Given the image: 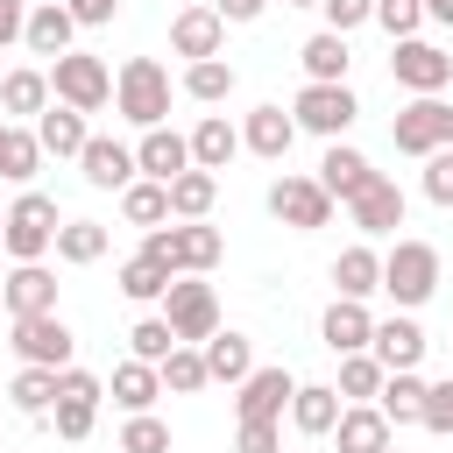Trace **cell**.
Returning <instances> with one entry per match:
<instances>
[{
    "instance_id": "obj_41",
    "label": "cell",
    "mask_w": 453,
    "mask_h": 453,
    "mask_svg": "<svg viewBox=\"0 0 453 453\" xmlns=\"http://www.w3.org/2000/svg\"><path fill=\"white\" fill-rule=\"evenodd\" d=\"M120 290H127L134 304H149V297L170 290V269H163L156 255H134V262H120Z\"/></svg>"
},
{
    "instance_id": "obj_38",
    "label": "cell",
    "mask_w": 453,
    "mask_h": 453,
    "mask_svg": "<svg viewBox=\"0 0 453 453\" xmlns=\"http://www.w3.org/2000/svg\"><path fill=\"white\" fill-rule=\"evenodd\" d=\"M14 411H28V418H42L50 403H57V368H35V361H21V375H14Z\"/></svg>"
},
{
    "instance_id": "obj_48",
    "label": "cell",
    "mask_w": 453,
    "mask_h": 453,
    "mask_svg": "<svg viewBox=\"0 0 453 453\" xmlns=\"http://www.w3.org/2000/svg\"><path fill=\"white\" fill-rule=\"evenodd\" d=\"M319 7H326L333 35H347V28H361V21H375V0H319Z\"/></svg>"
},
{
    "instance_id": "obj_34",
    "label": "cell",
    "mask_w": 453,
    "mask_h": 453,
    "mask_svg": "<svg viewBox=\"0 0 453 453\" xmlns=\"http://www.w3.org/2000/svg\"><path fill=\"white\" fill-rule=\"evenodd\" d=\"M156 375H163V389H177V396H191V389H205V382H212V375H205V354H198V347H184V340L156 361Z\"/></svg>"
},
{
    "instance_id": "obj_57",
    "label": "cell",
    "mask_w": 453,
    "mask_h": 453,
    "mask_svg": "<svg viewBox=\"0 0 453 453\" xmlns=\"http://www.w3.org/2000/svg\"><path fill=\"white\" fill-rule=\"evenodd\" d=\"M382 453H403V446H382Z\"/></svg>"
},
{
    "instance_id": "obj_13",
    "label": "cell",
    "mask_w": 453,
    "mask_h": 453,
    "mask_svg": "<svg viewBox=\"0 0 453 453\" xmlns=\"http://www.w3.org/2000/svg\"><path fill=\"white\" fill-rule=\"evenodd\" d=\"M234 389H241V396H234V411H241V418H283L297 382H290V368L276 361V368H248Z\"/></svg>"
},
{
    "instance_id": "obj_50",
    "label": "cell",
    "mask_w": 453,
    "mask_h": 453,
    "mask_svg": "<svg viewBox=\"0 0 453 453\" xmlns=\"http://www.w3.org/2000/svg\"><path fill=\"white\" fill-rule=\"evenodd\" d=\"M241 453H283L276 418H241Z\"/></svg>"
},
{
    "instance_id": "obj_36",
    "label": "cell",
    "mask_w": 453,
    "mask_h": 453,
    "mask_svg": "<svg viewBox=\"0 0 453 453\" xmlns=\"http://www.w3.org/2000/svg\"><path fill=\"white\" fill-rule=\"evenodd\" d=\"M120 212H127V226H163L170 219V184H127L120 191Z\"/></svg>"
},
{
    "instance_id": "obj_22",
    "label": "cell",
    "mask_w": 453,
    "mask_h": 453,
    "mask_svg": "<svg viewBox=\"0 0 453 453\" xmlns=\"http://www.w3.org/2000/svg\"><path fill=\"white\" fill-rule=\"evenodd\" d=\"M134 170H149L156 184H170L177 170H191V142H184V134H170V127H149V134H142V149H134Z\"/></svg>"
},
{
    "instance_id": "obj_53",
    "label": "cell",
    "mask_w": 453,
    "mask_h": 453,
    "mask_svg": "<svg viewBox=\"0 0 453 453\" xmlns=\"http://www.w3.org/2000/svg\"><path fill=\"white\" fill-rule=\"evenodd\" d=\"M212 7H219V21H255L269 0H212Z\"/></svg>"
},
{
    "instance_id": "obj_20",
    "label": "cell",
    "mask_w": 453,
    "mask_h": 453,
    "mask_svg": "<svg viewBox=\"0 0 453 453\" xmlns=\"http://www.w3.org/2000/svg\"><path fill=\"white\" fill-rule=\"evenodd\" d=\"M333 418H340V389H333V382H297V389H290V425H297L304 439H326Z\"/></svg>"
},
{
    "instance_id": "obj_19",
    "label": "cell",
    "mask_w": 453,
    "mask_h": 453,
    "mask_svg": "<svg viewBox=\"0 0 453 453\" xmlns=\"http://www.w3.org/2000/svg\"><path fill=\"white\" fill-rule=\"evenodd\" d=\"M290 142H297V120H290L283 106H255L248 127H241V149H255V156H269V163H283Z\"/></svg>"
},
{
    "instance_id": "obj_15",
    "label": "cell",
    "mask_w": 453,
    "mask_h": 453,
    "mask_svg": "<svg viewBox=\"0 0 453 453\" xmlns=\"http://www.w3.org/2000/svg\"><path fill=\"white\" fill-rule=\"evenodd\" d=\"M0 304H7L14 319H28V311H57V276H50L42 262H14V276L0 283Z\"/></svg>"
},
{
    "instance_id": "obj_32",
    "label": "cell",
    "mask_w": 453,
    "mask_h": 453,
    "mask_svg": "<svg viewBox=\"0 0 453 453\" xmlns=\"http://www.w3.org/2000/svg\"><path fill=\"white\" fill-rule=\"evenodd\" d=\"M198 354H205V375H212V382H241V375L255 368L241 333H212V340H198Z\"/></svg>"
},
{
    "instance_id": "obj_59",
    "label": "cell",
    "mask_w": 453,
    "mask_h": 453,
    "mask_svg": "<svg viewBox=\"0 0 453 453\" xmlns=\"http://www.w3.org/2000/svg\"><path fill=\"white\" fill-rule=\"evenodd\" d=\"M0 134H7V120H0Z\"/></svg>"
},
{
    "instance_id": "obj_44",
    "label": "cell",
    "mask_w": 453,
    "mask_h": 453,
    "mask_svg": "<svg viewBox=\"0 0 453 453\" xmlns=\"http://www.w3.org/2000/svg\"><path fill=\"white\" fill-rule=\"evenodd\" d=\"M418 425L439 432V439H453V382H425V411H418Z\"/></svg>"
},
{
    "instance_id": "obj_33",
    "label": "cell",
    "mask_w": 453,
    "mask_h": 453,
    "mask_svg": "<svg viewBox=\"0 0 453 453\" xmlns=\"http://www.w3.org/2000/svg\"><path fill=\"white\" fill-rule=\"evenodd\" d=\"M382 361L361 347V354H340V403H375V389H382Z\"/></svg>"
},
{
    "instance_id": "obj_51",
    "label": "cell",
    "mask_w": 453,
    "mask_h": 453,
    "mask_svg": "<svg viewBox=\"0 0 453 453\" xmlns=\"http://www.w3.org/2000/svg\"><path fill=\"white\" fill-rule=\"evenodd\" d=\"M64 7H71V21H78V28H106V21L120 14V0H64Z\"/></svg>"
},
{
    "instance_id": "obj_26",
    "label": "cell",
    "mask_w": 453,
    "mask_h": 453,
    "mask_svg": "<svg viewBox=\"0 0 453 453\" xmlns=\"http://www.w3.org/2000/svg\"><path fill=\"white\" fill-rule=\"evenodd\" d=\"M184 142H191V163H198V170H226V163H234V149H241V134L226 127V113H205Z\"/></svg>"
},
{
    "instance_id": "obj_17",
    "label": "cell",
    "mask_w": 453,
    "mask_h": 453,
    "mask_svg": "<svg viewBox=\"0 0 453 453\" xmlns=\"http://www.w3.org/2000/svg\"><path fill=\"white\" fill-rule=\"evenodd\" d=\"M368 347H375V361H382V368H418L432 340H425V326H418V319H382V326L368 333Z\"/></svg>"
},
{
    "instance_id": "obj_11",
    "label": "cell",
    "mask_w": 453,
    "mask_h": 453,
    "mask_svg": "<svg viewBox=\"0 0 453 453\" xmlns=\"http://www.w3.org/2000/svg\"><path fill=\"white\" fill-rule=\"evenodd\" d=\"M389 142H396L403 156H432V149H446V106H439L432 92H418V99L389 120Z\"/></svg>"
},
{
    "instance_id": "obj_45",
    "label": "cell",
    "mask_w": 453,
    "mask_h": 453,
    "mask_svg": "<svg viewBox=\"0 0 453 453\" xmlns=\"http://www.w3.org/2000/svg\"><path fill=\"white\" fill-rule=\"evenodd\" d=\"M375 21L403 42V35H418V21H425V0H375Z\"/></svg>"
},
{
    "instance_id": "obj_25",
    "label": "cell",
    "mask_w": 453,
    "mask_h": 453,
    "mask_svg": "<svg viewBox=\"0 0 453 453\" xmlns=\"http://www.w3.org/2000/svg\"><path fill=\"white\" fill-rule=\"evenodd\" d=\"M35 142H42V156H78V149H85V113L64 106V99L42 106V113H35Z\"/></svg>"
},
{
    "instance_id": "obj_21",
    "label": "cell",
    "mask_w": 453,
    "mask_h": 453,
    "mask_svg": "<svg viewBox=\"0 0 453 453\" xmlns=\"http://www.w3.org/2000/svg\"><path fill=\"white\" fill-rule=\"evenodd\" d=\"M333 432H340V453H382L389 446V418L375 403H340Z\"/></svg>"
},
{
    "instance_id": "obj_55",
    "label": "cell",
    "mask_w": 453,
    "mask_h": 453,
    "mask_svg": "<svg viewBox=\"0 0 453 453\" xmlns=\"http://www.w3.org/2000/svg\"><path fill=\"white\" fill-rule=\"evenodd\" d=\"M446 149H453V106H446Z\"/></svg>"
},
{
    "instance_id": "obj_7",
    "label": "cell",
    "mask_w": 453,
    "mask_h": 453,
    "mask_svg": "<svg viewBox=\"0 0 453 453\" xmlns=\"http://www.w3.org/2000/svg\"><path fill=\"white\" fill-rule=\"evenodd\" d=\"M269 212H276L283 226L311 234V226L333 219V191H326L319 177H276V184H269Z\"/></svg>"
},
{
    "instance_id": "obj_27",
    "label": "cell",
    "mask_w": 453,
    "mask_h": 453,
    "mask_svg": "<svg viewBox=\"0 0 453 453\" xmlns=\"http://www.w3.org/2000/svg\"><path fill=\"white\" fill-rule=\"evenodd\" d=\"M212 198H219V177H212V170H198V163H191V170H177V177H170V219H205V212H212Z\"/></svg>"
},
{
    "instance_id": "obj_30",
    "label": "cell",
    "mask_w": 453,
    "mask_h": 453,
    "mask_svg": "<svg viewBox=\"0 0 453 453\" xmlns=\"http://www.w3.org/2000/svg\"><path fill=\"white\" fill-rule=\"evenodd\" d=\"M304 71H311V85H347V35H333V28H319L304 50Z\"/></svg>"
},
{
    "instance_id": "obj_16",
    "label": "cell",
    "mask_w": 453,
    "mask_h": 453,
    "mask_svg": "<svg viewBox=\"0 0 453 453\" xmlns=\"http://www.w3.org/2000/svg\"><path fill=\"white\" fill-rule=\"evenodd\" d=\"M219 35H226V21H219V7H184L177 21H170V50L177 57H219Z\"/></svg>"
},
{
    "instance_id": "obj_37",
    "label": "cell",
    "mask_w": 453,
    "mask_h": 453,
    "mask_svg": "<svg viewBox=\"0 0 453 453\" xmlns=\"http://www.w3.org/2000/svg\"><path fill=\"white\" fill-rule=\"evenodd\" d=\"M57 255L78 262V269L99 262V255H106V226H99V219H64V226H57Z\"/></svg>"
},
{
    "instance_id": "obj_49",
    "label": "cell",
    "mask_w": 453,
    "mask_h": 453,
    "mask_svg": "<svg viewBox=\"0 0 453 453\" xmlns=\"http://www.w3.org/2000/svg\"><path fill=\"white\" fill-rule=\"evenodd\" d=\"M57 396H71V403H99L106 389H99V375H85V368H57Z\"/></svg>"
},
{
    "instance_id": "obj_29",
    "label": "cell",
    "mask_w": 453,
    "mask_h": 453,
    "mask_svg": "<svg viewBox=\"0 0 453 453\" xmlns=\"http://www.w3.org/2000/svg\"><path fill=\"white\" fill-rule=\"evenodd\" d=\"M333 290H340V297H368V290H382V255H375V248H340V262H333Z\"/></svg>"
},
{
    "instance_id": "obj_23",
    "label": "cell",
    "mask_w": 453,
    "mask_h": 453,
    "mask_svg": "<svg viewBox=\"0 0 453 453\" xmlns=\"http://www.w3.org/2000/svg\"><path fill=\"white\" fill-rule=\"evenodd\" d=\"M319 333H326V347H333V354H361V347H368V333H375V319H368V304H361V297H333V311H326V326H319Z\"/></svg>"
},
{
    "instance_id": "obj_31",
    "label": "cell",
    "mask_w": 453,
    "mask_h": 453,
    "mask_svg": "<svg viewBox=\"0 0 453 453\" xmlns=\"http://www.w3.org/2000/svg\"><path fill=\"white\" fill-rule=\"evenodd\" d=\"M156 396H163L156 361H120V368H113V403H120V411H149Z\"/></svg>"
},
{
    "instance_id": "obj_42",
    "label": "cell",
    "mask_w": 453,
    "mask_h": 453,
    "mask_svg": "<svg viewBox=\"0 0 453 453\" xmlns=\"http://www.w3.org/2000/svg\"><path fill=\"white\" fill-rule=\"evenodd\" d=\"M120 453H170V425H163V418H149V411H127Z\"/></svg>"
},
{
    "instance_id": "obj_14",
    "label": "cell",
    "mask_w": 453,
    "mask_h": 453,
    "mask_svg": "<svg viewBox=\"0 0 453 453\" xmlns=\"http://www.w3.org/2000/svg\"><path fill=\"white\" fill-rule=\"evenodd\" d=\"M347 212H354V226H361V234H389V226H403V191L375 170V177L347 198Z\"/></svg>"
},
{
    "instance_id": "obj_9",
    "label": "cell",
    "mask_w": 453,
    "mask_h": 453,
    "mask_svg": "<svg viewBox=\"0 0 453 453\" xmlns=\"http://www.w3.org/2000/svg\"><path fill=\"white\" fill-rule=\"evenodd\" d=\"M389 78H396L403 92H439V85L453 78V57H446L439 42H425V35H403L396 57H389Z\"/></svg>"
},
{
    "instance_id": "obj_10",
    "label": "cell",
    "mask_w": 453,
    "mask_h": 453,
    "mask_svg": "<svg viewBox=\"0 0 453 453\" xmlns=\"http://www.w3.org/2000/svg\"><path fill=\"white\" fill-rule=\"evenodd\" d=\"M290 113H297V127H311V134L340 142V134L354 127V113H361V106H354V92H347V85H304Z\"/></svg>"
},
{
    "instance_id": "obj_52",
    "label": "cell",
    "mask_w": 453,
    "mask_h": 453,
    "mask_svg": "<svg viewBox=\"0 0 453 453\" xmlns=\"http://www.w3.org/2000/svg\"><path fill=\"white\" fill-rule=\"evenodd\" d=\"M21 21H28V0H0V50L21 35Z\"/></svg>"
},
{
    "instance_id": "obj_12",
    "label": "cell",
    "mask_w": 453,
    "mask_h": 453,
    "mask_svg": "<svg viewBox=\"0 0 453 453\" xmlns=\"http://www.w3.org/2000/svg\"><path fill=\"white\" fill-rule=\"evenodd\" d=\"M78 163H85V184H92V191H127V184H134V149L113 142V134H85Z\"/></svg>"
},
{
    "instance_id": "obj_46",
    "label": "cell",
    "mask_w": 453,
    "mask_h": 453,
    "mask_svg": "<svg viewBox=\"0 0 453 453\" xmlns=\"http://www.w3.org/2000/svg\"><path fill=\"white\" fill-rule=\"evenodd\" d=\"M425 198L432 205H453V149H432L425 156Z\"/></svg>"
},
{
    "instance_id": "obj_58",
    "label": "cell",
    "mask_w": 453,
    "mask_h": 453,
    "mask_svg": "<svg viewBox=\"0 0 453 453\" xmlns=\"http://www.w3.org/2000/svg\"><path fill=\"white\" fill-rule=\"evenodd\" d=\"M0 226H7V212H0Z\"/></svg>"
},
{
    "instance_id": "obj_24",
    "label": "cell",
    "mask_w": 453,
    "mask_h": 453,
    "mask_svg": "<svg viewBox=\"0 0 453 453\" xmlns=\"http://www.w3.org/2000/svg\"><path fill=\"white\" fill-rule=\"evenodd\" d=\"M375 411H382L389 425H418V411H425V375H418V368H389L382 389H375Z\"/></svg>"
},
{
    "instance_id": "obj_3",
    "label": "cell",
    "mask_w": 453,
    "mask_h": 453,
    "mask_svg": "<svg viewBox=\"0 0 453 453\" xmlns=\"http://www.w3.org/2000/svg\"><path fill=\"white\" fill-rule=\"evenodd\" d=\"M57 198H42V191H21L14 205H7V226H0V248L14 255V262H42L50 248H57Z\"/></svg>"
},
{
    "instance_id": "obj_43",
    "label": "cell",
    "mask_w": 453,
    "mask_h": 453,
    "mask_svg": "<svg viewBox=\"0 0 453 453\" xmlns=\"http://www.w3.org/2000/svg\"><path fill=\"white\" fill-rule=\"evenodd\" d=\"M127 347H134V361H163V354L177 347V333H170V319H142V326L127 333Z\"/></svg>"
},
{
    "instance_id": "obj_39",
    "label": "cell",
    "mask_w": 453,
    "mask_h": 453,
    "mask_svg": "<svg viewBox=\"0 0 453 453\" xmlns=\"http://www.w3.org/2000/svg\"><path fill=\"white\" fill-rule=\"evenodd\" d=\"M35 163H42V142H35L28 127H7V134H0V177H7V184H28Z\"/></svg>"
},
{
    "instance_id": "obj_4",
    "label": "cell",
    "mask_w": 453,
    "mask_h": 453,
    "mask_svg": "<svg viewBox=\"0 0 453 453\" xmlns=\"http://www.w3.org/2000/svg\"><path fill=\"white\" fill-rule=\"evenodd\" d=\"M382 290H389L403 311H418V304L439 290V248H432V241H396V248L382 255Z\"/></svg>"
},
{
    "instance_id": "obj_35",
    "label": "cell",
    "mask_w": 453,
    "mask_h": 453,
    "mask_svg": "<svg viewBox=\"0 0 453 453\" xmlns=\"http://www.w3.org/2000/svg\"><path fill=\"white\" fill-rule=\"evenodd\" d=\"M0 106L7 113H42L50 106V71H7L0 78Z\"/></svg>"
},
{
    "instance_id": "obj_8",
    "label": "cell",
    "mask_w": 453,
    "mask_h": 453,
    "mask_svg": "<svg viewBox=\"0 0 453 453\" xmlns=\"http://www.w3.org/2000/svg\"><path fill=\"white\" fill-rule=\"evenodd\" d=\"M71 326L57 319V311H28V319H14V354L21 361H35V368H71Z\"/></svg>"
},
{
    "instance_id": "obj_28",
    "label": "cell",
    "mask_w": 453,
    "mask_h": 453,
    "mask_svg": "<svg viewBox=\"0 0 453 453\" xmlns=\"http://www.w3.org/2000/svg\"><path fill=\"white\" fill-rule=\"evenodd\" d=\"M368 177H375V170H368V156H361V149H347V142H333V149H326V163H319V184H326L333 198H354Z\"/></svg>"
},
{
    "instance_id": "obj_18",
    "label": "cell",
    "mask_w": 453,
    "mask_h": 453,
    "mask_svg": "<svg viewBox=\"0 0 453 453\" xmlns=\"http://www.w3.org/2000/svg\"><path fill=\"white\" fill-rule=\"evenodd\" d=\"M71 7L64 0H42V7H28V21H21V42L35 50V57H64L71 50Z\"/></svg>"
},
{
    "instance_id": "obj_56",
    "label": "cell",
    "mask_w": 453,
    "mask_h": 453,
    "mask_svg": "<svg viewBox=\"0 0 453 453\" xmlns=\"http://www.w3.org/2000/svg\"><path fill=\"white\" fill-rule=\"evenodd\" d=\"M283 7H319V0H283Z\"/></svg>"
},
{
    "instance_id": "obj_6",
    "label": "cell",
    "mask_w": 453,
    "mask_h": 453,
    "mask_svg": "<svg viewBox=\"0 0 453 453\" xmlns=\"http://www.w3.org/2000/svg\"><path fill=\"white\" fill-rule=\"evenodd\" d=\"M163 319H170L177 340H212V333H219V297H212V283H198V276H170V290H163Z\"/></svg>"
},
{
    "instance_id": "obj_47",
    "label": "cell",
    "mask_w": 453,
    "mask_h": 453,
    "mask_svg": "<svg viewBox=\"0 0 453 453\" xmlns=\"http://www.w3.org/2000/svg\"><path fill=\"white\" fill-rule=\"evenodd\" d=\"M92 411H99V403H71V396H57V403H50V418H57V432H64V439H85V432H92Z\"/></svg>"
},
{
    "instance_id": "obj_40",
    "label": "cell",
    "mask_w": 453,
    "mask_h": 453,
    "mask_svg": "<svg viewBox=\"0 0 453 453\" xmlns=\"http://www.w3.org/2000/svg\"><path fill=\"white\" fill-rule=\"evenodd\" d=\"M184 92H191L198 106H219V99L234 92V64H219V57H198V64L184 71Z\"/></svg>"
},
{
    "instance_id": "obj_54",
    "label": "cell",
    "mask_w": 453,
    "mask_h": 453,
    "mask_svg": "<svg viewBox=\"0 0 453 453\" xmlns=\"http://www.w3.org/2000/svg\"><path fill=\"white\" fill-rule=\"evenodd\" d=\"M425 14H432V21H446V28H453V0H425Z\"/></svg>"
},
{
    "instance_id": "obj_5",
    "label": "cell",
    "mask_w": 453,
    "mask_h": 453,
    "mask_svg": "<svg viewBox=\"0 0 453 453\" xmlns=\"http://www.w3.org/2000/svg\"><path fill=\"white\" fill-rule=\"evenodd\" d=\"M50 92L64 106H78V113H99L113 99V71L99 57H85V50H64V57H50Z\"/></svg>"
},
{
    "instance_id": "obj_1",
    "label": "cell",
    "mask_w": 453,
    "mask_h": 453,
    "mask_svg": "<svg viewBox=\"0 0 453 453\" xmlns=\"http://www.w3.org/2000/svg\"><path fill=\"white\" fill-rule=\"evenodd\" d=\"M142 255H156L170 276H205L212 262H219V234L205 226V219H177V226H149V241H142Z\"/></svg>"
},
{
    "instance_id": "obj_2",
    "label": "cell",
    "mask_w": 453,
    "mask_h": 453,
    "mask_svg": "<svg viewBox=\"0 0 453 453\" xmlns=\"http://www.w3.org/2000/svg\"><path fill=\"white\" fill-rule=\"evenodd\" d=\"M113 106L134 127H163V113H170V71L156 57H127L120 78H113Z\"/></svg>"
}]
</instances>
